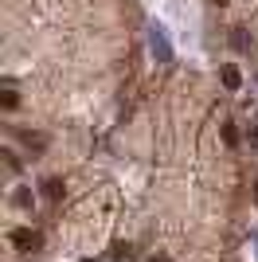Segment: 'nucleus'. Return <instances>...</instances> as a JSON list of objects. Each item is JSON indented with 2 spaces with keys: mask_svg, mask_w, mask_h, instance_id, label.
<instances>
[{
  "mask_svg": "<svg viewBox=\"0 0 258 262\" xmlns=\"http://www.w3.org/2000/svg\"><path fill=\"white\" fill-rule=\"evenodd\" d=\"M149 43H152V55L161 59V63H172V47H168V39H165V28H152Z\"/></svg>",
  "mask_w": 258,
  "mask_h": 262,
  "instance_id": "obj_1",
  "label": "nucleus"
},
{
  "mask_svg": "<svg viewBox=\"0 0 258 262\" xmlns=\"http://www.w3.org/2000/svg\"><path fill=\"white\" fill-rule=\"evenodd\" d=\"M12 243H16V247H24V250H31V247H39V235L28 231V227H16V231H12Z\"/></svg>",
  "mask_w": 258,
  "mask_h": 262,
  "instance_id": "obj_2",
  "label": "nucleus"
},
{
  "mask_svg": "<svg viewBox=\"0 0 258 262\" xmlns=\"http://www.w3.org/2000/svg\"><path fill=\"white\" fill-rule=\"evenodd\" d=\"M223 82L235 90V86H239V71H231V67H227V71H223Z\"/></svg>",
  "mask_w": 258,
  "mask_h": 262,
  "instance_id": "obj_5",
  "label": "nucleus"
},
{
  "mask_svg": "<svg viewBox=\"0 0 258 262\" xmlns=\"http://www.w3.org/2000/svg\"><path fill=\"white\" fill-rule=\"evenodd\" d=\"M43 196H47V200H63V180H55V176L43 180Z\"/></svg>",
  "mask_w": 258,
  "mask_h": 262,
  "instance_id": "obj_3",
  "label": "nucleus"
},
{
  "mask_svg": "<svg viewBox=\"0 0 258 262\" xmlns=\"http://www.w3.org/2000/svg\"><path fill=\"white\" fill-rule=\"evenodd\" d=\"M12 204L20 207V211H28V207L35 204V200H31V192H28V188H20V192H16V196H12Z\"/></svg>",
  "mask_w": 258,
  "mask_h": 262,
  "instance_id": "obj_4",
  "label": "nucleus"
},
{
  "mask_svg": "<svg viewBox=\"0 0 258 262\" xmlns=\"http://www.w3.org/2000/svg\"><path fill=\"white\" fill-rule=\"evenodd\" d=\"M215 4H227V0H215Z\"/></svg>",
  "mask_w": 258,
  "mask_h": 262,
  "instance_id": "obj_7",
  "label": "nucleus"
},
{
  "mask_svg": "<svg viewBox=\"0 0 258 262\" xmlns=\"http://www.w3.org/2000/svg\"><path fill=\"white\" fill-rule=\"evenodd\" d=\"M152 262H168V258H152Z\"/></svg>",
  "mask_w": 258,
  "mask_h": 262,
  "instance_id": "obj_6",
  "label": "nucleus"
}]
</instances>
